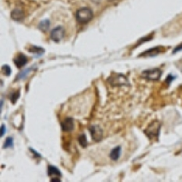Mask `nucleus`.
Listing matches in <instances>:
<instances>
[{"label": "nucleus", "mask_w": 182, "mask_h": 182, "mask_svg": "<svg viewBox=\"0 0 182 182\" xmlns=\"http://www.w3.org/2000/svg\"><path fill=\"white\" fill-rule=\"evenodd\" d=\"M93 18V12L88 7H82L76 13V19L80 24H87Z\"/></svg>", "instance_id": "obj_1"}, {"label": "nucleus", "mask_w": 182, "mask_h": 182, "mask_svg": "<svg viewBox=\"0 0 182 182\" xmlns=\"http://www.w3.org/2000/svg\"><path fill=\"white\" fill-rule=\"evenodd\" d=\"M89 131L91 134V137L94 141L99 142L103 137V131L99 126H91L89 128Z\"/></svg>", "instance_id": "obj_6"}, {"label": "nucleus", "mask_w": 182, "mask_h": 182, "mask_svg": "<svg viewBox=\"0 0 182 182\" xmlns=\"http://www.w3.org/2000/svg\"><path fill=\"white\" fill-rule=\"evenodd\" d=\"M5 131H6V127H5L4 125H2V126H1V133H0V136H1V137H3V136H4Z\"/></svg>", "instance_id": "obj_19"}, {"label": "nucleus", "mask_w": 182, "mask_h": 182, "mask_svg": "<svg viewBox=\"0 0 182 182\" xmlns=\"http://www.w3.org/2000/svg\"><path fill=\"white\" fill-rule=\"evenodd\" d=\"M25 17V13L18 8L14 9L11 12V18L15 21H22Z\"/></svg>", "instance_id": "obj_11"}, {"label": "nucleus", "mask_w": 182, "mask_h": 182, "mask_svg": "<svg viewBox=\"0 0 182 182\" xmlns=\"http://www.w3.org/2000/svg\"><path fill=\"white\" fill-rule=\"evenodd\" d=\"M2 73L5 76H6V77L10 76V74H11V68H9V66H7V65L3 66L2 67Z\"/></svg>", "instance_id": "obj_17"}, {"label": "nucleus", "mask_w": 182, "mask_h": 182, "mask_svg": "<svg viewBox=\"0 0 182 182\" xmlns=\"http://www.w3.org/2000/svg\"><path fill=\"white\" fill-rule=\"evenodd\" d=\"M65 35L64 28L62 26H58L55 27L50 33V38L55 42H59Z\"/></svg>", "instance_id": "obj_5"}, {"label": "nucleus", "mask_w": 182, "mask_h": 182, "mask_svg": "<svg viewBox=\"0 0 182 182\" xmlns=\"http://www.w3.org/2000/svg\"><path fill=\"white\" fill-rule=\"evenodd\" d=\"M19 96H20V93H19L18 90H17L16 92L12 93V94L10 95V100H11V102H12L13 104H15V103L17 102V100L18 99Z\"/></svg>", "instance_id": "obj_15"}, {"label": "nucleus", "mask_w": 182, "mask_h": 182, "mask_svg": "<svg viewBox=\"0 0 182 182\" xmlns=\"http://www.w3.org/2000/svg\"><path fill=\"white\" fill-rule=\"evenodd\" d=\"M15 65L18 68H23L26 63H27V57H26L25 55L23 54H18L14 59H13Z\"/></svg>", "instance_id": "obj_10"}, {"label": "nucleus", "mask_w": 182, "mask_h": 182, "mask_svg": "<svg viewBox=\"0 0 182 182\" xmlns=\"http://www.w3.org/2000/svg\"><path fill=\"white\" fill-rule=\"evenodd\" d=\"M164 51H165V49H164L163 47H155L151 49H149V50L143 52L142 54H140L139 56H155L157 55L164 52Z\"/></svg>", "instance_id": "obj_9"}, {"label": "nucleus", "mask_w": 182, "mask_h": 182, "mask_svg": "<svg viewBox=\"0 0 182 182\" xmlns=\"http://www.w3.org/2000/svg\"><path fill=\"white\" fill-rule=\"evenodd\" d=\"M162 75V71L159 68H153V69H148L144 70L141 73V76L143 78H146L148 80L156 81L158 80Z\"/></svg>", "instance_id": "obj_4"}, {"label": "nucleus", "mask_w": 182, "mask_h": 182, "mask_svg": "<svg viewBox=\"0 0 182 182\" xmlns=\"http://www.w3.org/2000/svg\"><path fill=\"white\" fill-rule=\"evenodd\" d=\"M179 67H180V70L182 71V60H180V63H179Z\"/></svg>", "instance_id": "obj_22"}, {"label": "nucleus", "mask_w": 182, "mask_h": 182, "mask_svg": "<svg viewBox=\"0 0 182 182\" xmlns=\"http://www.w3.org/2000/svg\"><path fill=\"white\" fill-rule=\"evenodd\" d=\"M173 76H170V75H169V76H168V78H167V79H166V83H169V82H171V81H172V80H173Z\"/></svg>", "instance_id": "obj_21"}, {"label": "nucleus", "mask_w": 182, "mask_h": 182, "mask_svg": "<svg viewBox=\"0 0 182 182\" xmlns=\"http://www.w3.org/2000/svg\"><path fill=\"white\" fill-rule=\"evenodd\" d=\"M49 24H50V22H49V20L48 19H44V20H42L41 22H40V24H39V26H38V28L42 31V32H47L48 30V28H49Z\"/></svg>", "instance_id": "obj_13"}, {"label": "nucleus", "mask_w": 182, "mask_h": 182, "mask_svg": "<svg viewBox=\"0 0 182 182\" xmlns=\"http://www.w3.org/2000/svg\"><path fill=\"white\" fill-rule=\"evenodd\" d=\"M28 51L30 53H35V54H42L44 53V49L39 47H31V48H28Z\"/></svg>", "instance_id": "obj_16"}, {"label": "nucleus", "mask_w": 182, "mask_h": 182, "mask_svg": "<svg viewBox=\"0 0 182 182\" xmlns=\"http://www.w3.org/2000/svg\"><path fill=\"white\" fill-rule=\"evenodd\" d=\"M159 130H160V123L157 120H154L144 130V133L150 139H154V138H157L158 134H159Z\"/></svg>", "instance_id": "obj_3"}, {"label": "nucleus", "mask_w": 182, "mask_h": 182, "mask_svg": "<svg viewBox=\"0 0 182 182\" xmlns=\"http://www.w3.org/2000/svg\"><path fill=\"white\" fill-rule=\"evenodd\" d=\"M107 82L112 87H120V86H129L130 82L128 78L122 74H113L107 79Z\"/></svg>", "instance_id": "obj_2"}, {"label": "nucleus", "mask_w": 182, "mask_h": 182, "mask_svg": "<svg viewBox=\"0 0 182 182\" xmlns=\"http://www.w3.org/2000/svg\"><path fill=\"white\" fill-rule=\"evenodd\" d=\"M12 141H13L12 137H7V138L6 139L5 143H4L3 148H4V149H6V148H10V147H12V145H13Z\"/></svg>", "instance_id": "obj_18"}, {"label": "nucleus", "mask_w": 182, "mask_h": 182, "mask_svg": "<svg viewBox=\"0 0 182 182\" xmlns=\"http://www.w3.org/2000/svg\"><path fill=\"white\" fill-rule=\"evenodd\" d=\"M78 143L80 144V146L82 148H86L87 146V137L85 134H80L78 138Z\"/></svg>", "instance_id": "obj_14"}, {"label": "nucleus", "mask_w": 182, "mask_h": 182, "mask_svg": "<svg viewBox=\"0 0 182 182\" xmlns=\"http://www.w3.org/2000/svg\"><path fill=\"white\" fill-rule=\"evenodd\" d=\"M75 122L72 118H65L61 123V129L64 132H70L74 130Z\"/></svg>", "instance_id": "obj_7"}, {"label": "nucleus", "mask_w": 182, "mask_h": 182, "mask_svg": "<svg viewBox=\"0 0 182 182\" xmlns=\"http://www.w3.org/2000/svg\"><path fill=\"white\" fill-rule=\"evenodd\" d=\"M182 49V44L181 45H180V46H178L174 50H173V54H175L176 52H178V51H180V50H181Z\"/></svg>", "instance_id": "obj_20"}, {"label": "nucleus", "mask_w": 182, "mask_h": 182, "mask_svg": "<svg viewBox=\"0 0 182 182\" xmlns=\"http://www.w3.org/2000/svg\"><path fill=\"white\" fill-rule=\"evenodd\" d=\"M120 153H121V148L120 146H118L111 150L109 157L112 160H118L120 157Z\"/></svg>", "instance_id": "obj_12"}, {"label": "nucleus", "mask_w": 182, "mask_h": 182, "mask_svg": "<svg viewBox=\"0 0 182 182\" xmlns=\"http://www.w3.org/2000/svg\"><path fill=\"white\" fill-rule=\"evenodd\" d=\"M48 176L52 178V179H51V181H60L59 178H60L62 175H61V172H60L56 168H55V167H53V166H48Z\"/></svg>", "instance_id": "obj_8"}]
</instances>
